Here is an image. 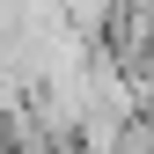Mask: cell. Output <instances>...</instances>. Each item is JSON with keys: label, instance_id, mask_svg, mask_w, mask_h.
<instances>
[{"label": "cell", "instance_id": "1", "mask_svg": "<svg viewBox=\"0 0 154 154\" xmlns=\"http://www.w3.org/2000/svg\"><path fill=\"white\" fill-rule=\"evenodd\" d=\"M0 154H8V140H0Z\"/></svg>", "mask_w": 154, "mask_h": 154}]
</instances>
